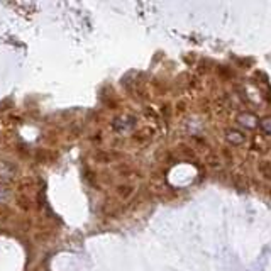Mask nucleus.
<instances>
[{
	"label": "nucleus",
	"instance_id": "nucleus-1",
	"mask_svg": "<svg viewBox=\"0 0 271 271\" xmlns=\"http://www.w3.org/2000/svg\"><path fill=\"white\" fill-rule=\"evenodd\" d=\"M226 138H227V141H231L232 144H239L244 141V136L241 132H237V130H229L226 134Z\"/></svg>",
	"mask_w": 271,
	"mask_h": 271
},
{
	"label": "nucleus",
	"instance_id": "nucleus-2",
	"mask_svg": "<svg viewBox=\"0 0 271 271\" xmlns=\"http://www.w3.org/2000/svg\"><path fill=\"white\" fill-rule=\"evenodd\" d=\"M239 122L244 124L246 127H254V125H256V117H254V115H251V114H241L239 115Z\"/></svg>",
	"mask_w": 271,
	"mask_h": 271
},
{
	"label": "nucleus",
	"instance_id": "nucleus-3",
	"mask_svg": "<svg viewBox=\"0 0 271 271\" xmlns=\"http://www.w3.org/2000/svg\"><path fill=\"white\" fill-rule=\"evenodd\" d=\"M261 127H263L266 132H271V119H264L263 122H261Z\"/></svg>",
	"mask_w": 271,
	"mask_h": 271
}]
</instances>
